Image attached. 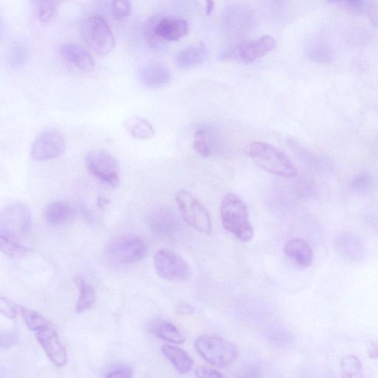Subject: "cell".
<instances>
[{
    "mask_svg": "<svg viewBox=\"0 0 378 378\" xmlns=\"http://www.w3.org/2000/svg\"><path fill=\"white\" fill-rule=\"evenodd\" d=\"M220 217L224 228L243 243L253 239L250 212L246 204L236 194H226L220 207Z\"/></svg>",
    "mask_w": 378,
    "mask_h": 378,
    "instance_id": "1",
    "label": "cell"
},
{
    "mask_svg": "<svg viewBox=\"0 0 378 378\" xmlns=\"http://www.w3.org/2000/svg\"><path fill=\"white\" fill-rule=\"evenodd\" d=\"M245 152L258 167L271 174L287 178L297 175V168L293 161L273 145L253 142L247 147Z\"/></svg>",
    "mask_w": 378,
    "mask_h": 378,
    "instance_id": "2",
    "label": "cell"
},
{
    "mask_svg": "<svg viewBox=\"0 0 378 378\" xmlns=\"http://www.w3.org/2000/svg\"><path fill=\"white\" fill-rule=\"evenodd\" d=\"M195 346L200 356L210 365L217 367H227L238 358V350L229 341L215 334L199 336Z\"/></svg>",
    "mask_w": 378,
    "mask_h": 378,
    "instance_id": "3",
    "label": "cell"
},
{
    "mask_svg": "<svg viewBox=\"0 0 378 378\" xmlns=\"http://www.w3.org/2000/svg\"><path fill=\"white\" fill-rule=\"evenodd\" d=\"M80 33L90 49L99 55L105 56L116 46V39L107 22L100 16H90L80 27Z\"/></svg>",
    "mask_w": 378,
    "mask_h": 378,
    "instance_id": "4",
    "label": "cell"
},
{
    "mask_svg": "<svg viewBox=\"0 0 378 378\" xmlns=\"http://www.w3.org/2000/svg\"><path fill=\"white\" fill-rule=\"evenodd\" d=\"M147 253L145 240L134 235L118 236L110 241L106 248L107 259L119 265L137 262L143 260Z\"/></svg>",
    "mask_w": 378,
    "mask_h": 378,
    "instance_id": "5",
    "label": "cell"
},
{
    "mask_svg": "<svg viewBox=\"0 0 378 378\" xmlns=\"http://www.w3.org/2000/svg\"><path fill=\"white\" fill-rule=\"evenodd\" d=\"M32 229V217L29 208L20 202H11L0 216V234L24 240Z\"/></svg>",
    "mask_w": 378,
    "mask_h": 378,
    "instance_id": "6",
    "label": "cell"
},
{
    "mask_svg": "<svg viewBox=\"0 0 378 378\" xmlns=\"http://www.w3.org/2000/svg\"><path fill=\"white\" fill-rule=\"evenodd\" d=\"M176 200L184 221L197 231L209 235L212 232L210 215L203 205L190 193L181 189Z\"/></svg>",
    "mask_w": 378,
    "mask_h": 378,
    "instance_id": "7",
    "label": "cell"
},
{
    "mask_svg": "<svg viewBox=\"0 0 378 378\" xmlns=\"http://www.w3.org/2000/svg\"><path fill=\"white\" fill-rule=\"evenodd\" d=\"M85 166L90 174L110 187L119 185L121 169L116 157L105 151L90 152L85 157Z\"/></svg>",
    "mask_w": 378,
    "mask_h": 378,
    "instance_id": "8",
    "label": "cell"
},
{
    "mask_svg": "<svg viewBox=\"0 0 378 378\" xmlns=\"http://www.w3.org/2000/svg\"><path fill=\"white\" fill-rule=\"evenodd\" d=\"M156 272L169 281H185L190 279V265L179 255L168 248L157 250L154 257Z\"/></svg>",
    "mask_w": 378,
    "mask_h": 378,
    "instance_id": "9",
    "label": "cell"
},
{
    "mask_svg": "<svg viewBox=\"0 0 378 378\" xmlns=\"http://www.w3.org/2000/svg\"><path fill=\"white\" fill-rule=\"evenodd\" d=\"M64 135L56 130H47L39 133L30 147V157L37 161H50L65 152Z\"/></svg>",
    "mask_w": 378,
    "mask_h": 378,
    "instance_id": "10",
    "label": "cell"
},
{
    "mask_svg": "<svg viewBox=\"0 0 378 378\" xmlns=\"http://www.w3.org/2000/svg\"><path fill=\"white\" fill-rule=\"evenodd\" d=\"M35 334L52 363L58 367H65L68 360V352L52 324L37 330Z\"/></svg>",
    "mask_w": 378,
    "mask_h": 378,
    "instance_id": "11",
    "label": "cell"
},
{
    "mask_svg": "<svg viewBox=\"0 0 378 378\" xmlns=\"http://www.w3.org/2000/svg\"><path fill=\"white\" fill-rule=\"evenodd\" d=\"M147 224L151 231L161 238H170L179 230L180 222L176 214L171 209L156 207L147 216Z\"/></svg>",
    "mask_w": 378,
    "mask_h": 378,
    "instance_id": "12",
    "label": "cell"
},
{
    "mask_svg": "<svg viewBox=\"0 0 378 378\" xmlns=\"http://www.w3.org/2000/svg\"><path fill=\"white\" fill-rule=\"evenodd\" d=\"M188 31L186 20L164 18L161 15L154 26L156 36L165 42L178 41L187 35Z\"/></svg>",
    "mask_w": 378,
    "mask_h": 378,
    "instance_id": "13",
    "label": "cell"
},
{
    "mask_svg": "<svg viewBox=\"0 0 378 378\" xmlns=\"http://www.w3.org/2000/svg\"><path fill=\"white\" fill-rule=\"evenodd\" d=\"M334 244L339 253L349 261L359 262L365 255L363 242L350 233L343 232L336 236Z\"/></svg>",
    "mask_w": 378,
    "mask_h": 378,
    "instance_id": "14",
    "label": "cell"
},
{
    "mask_svg": "<svg viewBox=\"0 0 378 378\" xmlns=\"http://www.w3.org/2000/svg\"><path fill=\"white\" fill-rule=\"evenodd\" d=\"M276 47V42L270 36L243 43L239 49L240 58L245 62H253L272 52Z\"/></svg>",
    "mask_w": 378,
    "mask_h": 378,
    "instance_id": "15",
    "label": "cell"
},
{
    "mask_svg": "<svg viewBox=\"0 0 378 378\" xmlns=\"http://www.w3.org/2000/svg\"><path fill=\"white\" fill-rule=\"evenodd\" d=\"M142 83L150 87H159L167 85L171 80L169 68L160 62H152L139 71Z\"/></svg>",
    "mask_w": 378,
    "mask_h": 378,
    "instance_id": "16",
    "label": "cell"
},
{
    "mask_svg": "<svg viewBox=\"0 0 378 378\" xmlns=\"http://www.w3.org/2000/svg\"><path fill=\"white\" fill-rule=\"evenodd\" d=\"M59 53L63 58L82 71L90 72L94 68L92 56L81 45L75 43L66 44L61 47Z\"/></svg>",
    "mask_w": 378,
    "mask_h": 378,
    "instance_id": "17",
    "label": "cell"
},
{
    "mask_svg": "<svg viewBox=\"0 0 378 378\" xmlns=\"http://www.w3.org/2000/svg\"><path fill=\"white\" fill-rule=\"evenodd\" d=\"M209 52L202 43L185 47L176 58V63L181 69H189L199 65L207 59Z\"/></svg>",
    "mask_w": 378,
    "mask_h": 378,
    "instance_id": "18",
    "label": "cell"
},
{
    "mask_svg": "<svg viewBox=\"0 0 378 378\" xmlns=\"http://www.w3.org/2000/svg\"><path fill=\"white\" fill-rule=\"evenodd\" d=\"M285 254L303 269L310 266L312 262V248L305 240L300 238L289 240L285 246Z\"/></svg>",
    "mask_w": 378,
    "mask_h": 378,
    "instance_id": "19",
    "label": "cell"
},
{
    "mask_svg": "<svg viewBox=\"0 0 378 378\" xmlns=\"http://www.w3.org/2000/svg\"><path fill=\"white\" fill-rule=\"evenodd\" d=\"M161 350L172 366L180 374H187L192 370L194 365L193 359L185 350L169 344H164L161 346Z\"/></svg>",
    "mask_w": 378,
    "mask_h": 378,
    "instance_id": "20",
    "label": "cell"
},
{
    "mask_svg": "<svg viewBox=\"0 0 378 378\" xmlns=\"http://www.w3.org/2000/svg\"><path fill=\"white\" fill-rule=\"evenodd\" d=\"M151 333L156 337L171 343L182 344L185 336L174 324L166 320H156L150 325Z\"/></svg>",
    "mask_w": 378,
    "mask_h": 378,
    "instance_id": "21",
    "label": "cell"
},
{
    "mask_svg": "<svg viewBox=\"0 0 378 378\" xmlns=\"http://www.w3.org/2000/svg\"><path fill=\"white\" fill-rule=\"evenodd\" d=\"M73 214V210L69 204L62 201H54L49 204L44 211L47 223L51 225H59L69 220Z\"/></svg>",
    "mask_w": 378,
    "mask_h": 378,
    "instance_id": "22",
    "label": "cell"
},
{
    "mask_svg": "<svg viewBox=\"0 0 378 378\" xmlns=\"http://www.w3.org/2000/svg\"><path fill=\"white\" fill-rule=\"evenodd\" d=\"M75 285L80 290V296L75 306V312L82 313L89 310L96 302V291L88 284L84 278L76 277Z\"/></svg>",
    "mask_w": 378,
    "mask_h": 378,
    "instance_id": "23",
    "label": "cell"
},
{
    "mask_svg": "<svg viewBox=\"0 0 378 378\" xmlns=\"http://www.w3.org/2000/svg\"><path fill=\"white\" fill-rule=\"evenodd\" d=\"M126 130L135 138L150 140L154 137L155 130L147 121L139 117H132L124 123Z\"/></svg>",
    "mask_w": 378,
    "mask_h": 378,
    "instance_id": "24",
    "label": "cell"
},
{
    "mask_svg": "<svg viewBox=\"0 0 378 378\" xmlns=\"http://www.w3.org/2000/svg\"><path fill=\"white\" fill-rule=\"evenodd\" d=\"M0 248L5 255L11 257H24L30 252V248L24 240L5 234H0Z\"/></svg>",
    "mask_w": 378,
    "mask_h": 378,
    "instance_id": "25",
    "label": "cell"
},
{
    "mask_svg": "<svg viewBox=\"0 0 378 378\" xmlns=\"http://www.w3.org/2000/svg\"><path fill=\"white\" fill-rule=\"evenodd\" d=\"M61 0H31L38 20L44 23L51 22L56 14Z\"/></svg>",
    "mask_w": 378,
    "mask_h": 378,
    "instance_id": "26",
    "label": "cell"
},
{
    "mask_svg": "<svg viewBox=\"0 0 378 378\" xmlns=\"http://www.w3.org/2000/svg\"><path fill=\"white\" fill-rule=\"evenodd\" d=\"M23 320L28 329L35 334L37 330L51 324L40 312L21 307L20 308Z\"/></svg>",
    "mask_w": 378,
    "mask_h": 378,
    "instance_id": "27",
    "label": "cell"
},
{
    "mask_svg": "<svg viewBox=\"0 0 378 378\" xmlns=\"http://www.w3.org/2000/svg\"><path fill=\"white\" fill-rule=\"evenodd\" d=\"M160 18V14L149 18L144 26V36L146 42L155 51H161L166 47V42L157 37L154 33V26Z\"/></svg>",
    "mask_w": 378,
    "mask_h": 378,
    "instance_id": "28",
    "label": "cell"
},
{
    "mask_svg": "<svg viewBox=\"0 0 378 378\" xmlns=\"http://www.w3.org/2000/svg\"><path fill=\"white\" fill-rule=\"evenodd\" d=\"M342 376L344 377H362V365L360 360L354 355H348L341 361Z\"/></svg>",
    "mask_w": 378,
    "mask_h": 378,
    "instance_id": "29",
    "label": "cell"
},
{
    "mask_svg": "<svg viewBox=\"0 0 378 378\" xmlns=\"http://www.w3.org/2000/svg\"><path fill=\"white\" fill-rule=\"evenodd\" d=\"M194 149L202 157H208L212 154V145L206 130H200L195 134Z\"/></svg>",
    "mask_w": 378,
    "mask_h": 378,
    "instance_id": "30",
    "label": "cell"
},
{
    "mask_svg": "<svg viewBox=\"0 0 378 378\" xmlns=\"http://www.w3.org/2000/svg\"><path fill=\"white\" fill-rule=\"evenodd\" d=\"M310 57L319 63H327L333 59L332 51L326 44H316L310 47Z\"/></svg>",
    "mask_w": 378,
    "mask_h": 378,
    "instance_id": "31",
    "label": "cell"
},
{
    "mask_svg": "<svg viewBox=\"0 0 378 378\" xmlns=\"http://www.w3.org/2000/svg\"><path fill=\"white\" fill-rule=\"evenodd\" d=\"M132 11L130 0H114L112 3V13L117 20L128 18Z\"/></svg>",
    "mask_w": 378,
    "mask_h": 378,
    "instance_id": "32",
    "label": "cell"
},
{
    "mask_svg": "<svg viewBox=\"0 0 378 378\" xmlns=\"http://www.w3.org/2000/svg\"><path fill=\"white\" fill-rule=\"evenodd\" d=\"M23 46L17 44L13 47L10 54V62L13 67H20L24 65L27 58L25 49Z\"/></svg>",
    "mask_w": 378,
    "mask_h": 378,
    "instance_id": "33",
    "label": "cell"
},
{
    "mask_svg": "<svg viewBox=\"0 0 378 378\" xmlns=\"http://www.w3.org/2000/svg\"><path fill=\"white\" fill-rule=\"evenodd\" d=\"M350 185L355 192L365 193L372 186V179L369 176L360 175L352 181Z\"/></svg>",
    "mask_w": 378,
    "mask_h": 378,
    "instance_id": "34",
    "label": "cell"
},
{
    "mask_svg": "<svg viewBox=\"0 0 378 378\" xmlns=\"http://www.w3.org/2000/svg\"><path fill=\"white\" fill-rule=\"evenodd\" d=\"M0 311L10 319H13L18 316L17 306L4 296L0 298Z\"/></svg>",
    "mask_w": 378,
    "mask_h": 378,
    "instance_id": "35",
    "label": "cell"
},
{
    "mask_svg": "<svg viewBox=\"0 0 378 378\" xmlns=\"http://www.w3.org/2000/svg\"><path fill=\"white\" fill-rule=\"evenodd\" d=\"M133 370L130 367L124 365H118L110 370L106 374V377L109 378H129L133 377Z\"/></svg>",
    "mask_w": 378,
    "mask_h": 378,
    "instance_id": "36",
    "label": "cell"
},
{
    "mask_svg": "<svg viewBox=\"0 0 378 378\" xmlns=\"http://www.w3.org/2000/svg\"><path fill=\"white\" fill-rule=\"evenodd\" d=\"M195 374L200 377H224V375L213 368L201 367L195 371Z\"/></svg>",
    "mask_w": 378,
    "mask_h": 378,
    "instance_id": "37",
    "label": "cell"
},
{
    "mask_svg": "<svg viewBox=\"0 0 378 378\" xmlns=\"http://www.w3.org/2000/svg\"><path fill=\"white\" fill-rule=\"evenodd\" d=\"M16 341H17V336H16L13 334L9 332H2L1 341H0L2 349H8L11 348V346H13Z\"/></svg>",
    "mask_w": 378,
    "mask_h": 378,
    "instance_id": "38",
    "label": "cell"
},
{
    "mask_svg": "<svg viewBox=\"0 0 378 378\" xmlns=\"http://www.w3.org/2000/svg\"><path fill=\"white\" fill-rule=\"evenodd\" d=\"M348 6L355 12H361L364 10L365 3V0H346Z\"/></svg>",
    "mask_w": 378,
    "mask_h": 378,
    "instance_id": "39",
    "label": "cell"
},
{
    "mask_svg": "<svg viewBox=\"0 0 378 378\" xmlns=\"http://www.w3.org/2000/svg\"><path fill=\"white\" fill-rule=\"evenodd\" d=\"M367 13L371 23L377 26L378 25V12L377 8L372 5L370 6Z\"/></svg>",
    "mask_w": 378,
    "mask_h": 378,
    "instance_id": "40",
    "label": "cell"
},
{
    "mask_svg": "<svg viewBox=\"0 0 378 378\" xmlns=\"http://www.w3.org/2000/svg\"><path fill=\"white\" fill-rule=\"evenodd\" d=\"M179 310L178 312L180 314L182 315H191L194 312V309L190 305H188V304H182L178 307Z\"/></svg>",
    "mask_w": 378,
    "mask_h": 378,
    "instance_id": "41",
    "label": "cell"
},
{
    "mask_svg": "<svg viewBox=\"0 0 378 378\" xmlns=\"http://www.w3.org/2000/svg\"><path fill=\"white\" fill-rule=\"evenodd\" d=\"M109 202V200L107 197L101 196L98 198L97 205L100 209H104Z\"/></svg>",
    "mask_w": 378,
    "mask_h": 378,
    "instance_id": "42",
    "label": "cell"
},
{
    "mask_svg": "<svg viewBox=\"0 0 378 378\" xmlns=\"http://www.w3.org/2000/svg\"><path fill=\"white\" fill-rule=\"evenodd\" d=\"M206 4H207V15H210L214 8V0H206Z\"/></svg>",
    "mask_w": 378,
    "mask_h": 378,
    "instance_id": "43",
    "label": "cell"
},
{
    "mask_svg": "<svg viewBox=\"0 0 378 378\" xmlns=\"http://www.w3.org/2000/svg\"><path fill=\"white\" fill-rule=\"evenodd\" d=\"M369 355L371 358H378V345L374 346V348L370 349Z\"/></svg>",
    "mask_w": 378,
    "mask_h": 378,
    "instance_id": "44",
    "label": "cell"
},
{
    "mask_svg": "<svg viewBox=\"0 0 378 378\" xmlns=\"http://www.w3.org/2000/svg\"><path fill=\"white\" fill-rule=\"evenodd\" d=\"M330 2H339L341 1V0H329Z\"/></svg>",
    "mask_w": 378,
    "mask_h": 378,
    "instance_id": "45",
    "label": "cell"
}]
</instances>
